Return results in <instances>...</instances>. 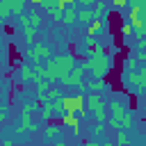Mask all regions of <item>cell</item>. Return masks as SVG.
Returning a JSON list of instances; mask_svg holds the SVG:
<instances>
[{"label":"cell","instance_id":"6da1fadb","mask_svg":"<svg viewBox=\"0 0 146 146\" xmlns=\"http://www.w3.org/2000/svg\"><path fill=\"white\" fill-rule=\"evenodd\" d=\"M107 66H110V59L103 55V52H98V55H94L89 62H87V68H91L96 75H105V71H107Z\"/></svg>","mask_w":146,"mask_h":146},{"label":"cell","instance_id":"7a4b0ae2","mask_svg":"<svg viewBox=\"0 0 146 146\" xmlns=\"http://www.w3.org/2000/svg\"><path fill=\"white\" fill-rule=\"evenodd\" d=\"M64 125H66V128H71V130L78 135V125H80V123H78L75 112H64Z\"/></svg>","mask_w":146,"mask_h":146},{"label":"cell","instance_id":"3957f363","mask_svg":"<svg viewBox=\"0 0 146 146\" xmlns=\"http://www.w3.org/2000/svg\"><path fill=\"white\" fill-rule=\"evenodd\" d=\"M94 18H96V14L91 9H80L78 11V21H82V23H91Z\"/></svg>","mask_w":146,"mask_h":146},{"label":"cell","instance_id":"277c9868","mask_svg":"<svg viewBox=\"0 0 146 146\" xmlns=\"http://www.w3.org/2000/svg\"><path fill=\"white\" fill-rule=\"evenodd\" d=\"M75 21H78V11L71 9V7H66L64 9V23H75Z\"/></svg>","mask_w":146,"mask_h":146},{"label":"cell","instance_id":"5b68a950","mask_svg":"<svg viewBox=\"0 0 146 146\" xmlns=\"http://www.w3.org/2000/svg\"><path fill=\"white\" fill-rule=\"evenodd\" d=\"M100 27H103V18H94V21L89 23V36H91V34H96Z\"/></svg>","mask_w":146,"mask_h":146},{"label":"cell","instance_id":"8992f818","mask_svg":"<svg viewBox=\"0 0 146 146\" xmlns=\"http://www.w3.org/2000/svg\"><path fill=\"white\" fill-rule=\"evenodd\" d=\"M128 2H130V0H112V7H114V9H123Z\"/></svg>","mask_w":146,"mask_h":146},{"label":"cell","instance_id":"52a82bcc","mask_svg":"<svg viewBox=\"0 0 146 146\" xmlns=\"http://www.w3.org/2000/svg\"><path fill=\"white\" fill-rule=\"evenodd\" d=\"M121 32H123V36H130V34H132V25H130V23H125V25L121 27Z\"/></svg>","mask_w":146,"mask_h":146},{"label":"cell","instance_id":"ba28073f","mask_svg":"<svg viewBox=\"0 0 146 146\" xmlns=\"http://www.w3.org/2000/svg\"><path fill=\"white\" fill-rule=\"evenodd\" d=\"M82 5H94V0H80Z\"/></svg>","mask_w":146,"mask_h":146},{"label":"cell","instance_id":"9c48e42d","mask_svg":"<svg viewBox=\"0 0 146 146\" xmlns=\"http://www.w3.org/2000/svg\"><path fill=\"white\" fill-rule=\"evenodd\" d=\"M30 2H34V5H41V2H43V0H30Z\"/></svg>","mask_w":146,"mask_h":146}]
</instances>
